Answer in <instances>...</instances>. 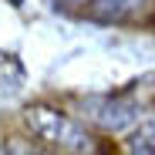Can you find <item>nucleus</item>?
<instances>
[{
	"label": "nucleus",
	"mask_w": 155,
	"mask_h": 155,
	"mask_svg": "<svg viewBox=\"0 0 155 155\" xmlns=\"http://www.w3.org/2000/svg\"><path fill=\"white\" fill-rule=\"evenodd\" d=\"M24 121L47 145H58V148H64L71 155H91L94 152V138L84 132V125H78L74 118H68L58 108L31 105V108H24Z\"/></svg>",
	"instance_id": "f257e3e1"
},
{
	"label": "nucleus",
	"mask_w": 155,
	"mask_h": 155,
	"mask_svg": "<svg viewBox=\"0 0 155 155\" xmlns=\"http://www.w3.org/2000/svg\"><path fill=\"white\" fill-rule=\"evenodd\" d=\"M81 111L88 115V121H94L101 132H125L128 125H135L138 118V105L125 94H94L81 101Z\"/></svg>",
	"instance_id": "f03ea898"
},
{
	"label": "nucleus",
	"mask_w": 155,
	"mask_h": 155,
	"mask_svg": "<svg viewBox=\"0 0 155 155\" xmlns=\"http://www.w3.org/2000/svg\"><path fill=\"white\" fill-rule=\"evenodd\" d=\"M145 10V0H94L91 17L98 24H125Z\"/></svg>",
	"instance_id": "7ed1b4c3"
},
{
	"label": "nucleus",
	"mask_w": 155,
	"mask_h": 155,
	"mask_svg": "<svg viewBox=\"0 0 155 155\" xmlns=\"http://www.w3.org/2000/svg\"><path fill=\"white\" fill-rule=\"evenodd\" d=\"M27 84V71H24L17 54H0V101H10L24 91Z\"/></svg>",
	"instance_id": "20e7f679"
},
{
	"label": "nucleus",
	"mask_w": 155,
	"mask_h": 155,
	"mask_svg": "<svg viewBox=\"0 0 155 155\" xmlns=\"http://www.w3.org/2000/svg\"><path fill=\"white\" fill-rule=\"evenodd\" d=\"M125 148L128 155H155V121H138V128L125 138Z\"/></svg>",
	"instance_id": "39448f33"
},
{
	"label": "nucleus",
	"mask_w": 155,
	"mask_h": 155,
	"mask_svg": "<svg viewBox=\"0 0 155 155\" xmlns=\"http://www.w3.org/2000/svg\"><path fill=\"white\" fill-rule=\"evenodd\" d=\"M4 148H7V155H51V152L41 148L37 142H27V138H20V135H14Z\"/></svg>",
	"instance_id": "423d86ee"
},
{
	"label": "nucleus",
	"mask_w": 155,
	"mask_h": 155,
	"mask_svg": "<svg viewBox=\"0 0 155 155\" xmlns=\"http://www.w3.org/2000/svg\"><path fill=\"white\" fill-rule=\"evenodd\" d=\"M84 4H88V0H54V7H64V10H78Z\"/></svg>",
	"instance_id": "0eeeda50"
},
{
	"label": "nucleus",
	"mask_w": 155,
	"mask_h": 155,
	"mask_svg": "<svg viewBox=\"0 0 155 155\" xmlns=\"http://www.w3.org/2000/svg\"><path fill=\"white\" fill-rule=\"evenodd\" d=\"M10 4H14V7H20V0H10Z\"/></svg>",
	"instance_id": "6e6552de"
},
{
	"label": "nucleus",
	"mask_w": 155,
	"mask_h": 155,
	"mask_svg": "<svg viewBox=\"0 0 155 155\" xmlns=\"http://www.w3.org/2000/svg\"><path fill=\"white\" fill-rule=\"evenodd\" d=\"M0 155H7V148H4V145H0Z\"/></svg>",
	"instance_id": "1a4fd4ad"
}]
</instances>
